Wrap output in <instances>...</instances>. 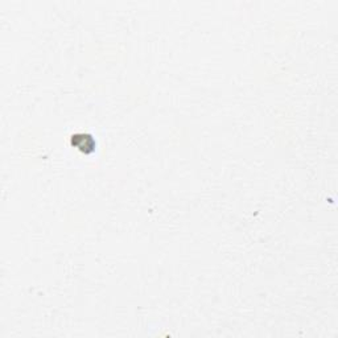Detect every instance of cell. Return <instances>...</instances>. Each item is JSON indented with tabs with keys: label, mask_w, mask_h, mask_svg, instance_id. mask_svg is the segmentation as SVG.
<instances>
[{
	"label": "cell",
	"mask_w": 338,
	"mask_h": 338,
	"mask_svg": "<svg viewBox=\"0 0 338 338\" xmlns=\"http://www.w3.org/2000/svg\"><path fill=\"white\" fill-rule=\"evenodd\" d=\"M73 145L77 147L79 151H82L83 153H89V152L94 151L96 148V143H94V139L91 136H87V135H76L73 136Z\"/></svg>",
	"instance_id": "6da1fadb"
}]
</instances>
